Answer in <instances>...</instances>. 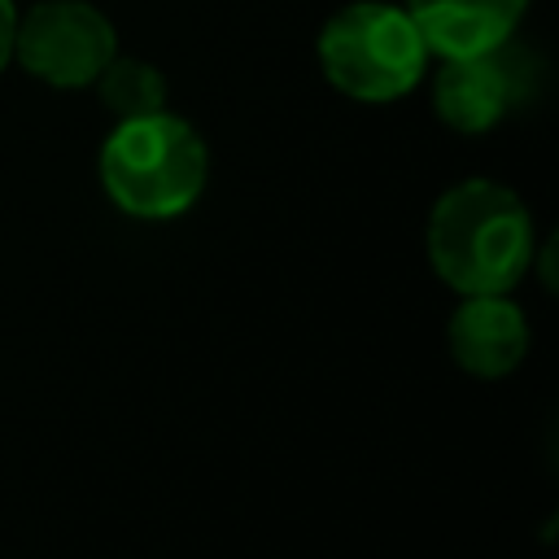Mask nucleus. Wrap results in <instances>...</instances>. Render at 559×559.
<instances>
[{
    "instance_id": "2",
    "label": "nucleus",
    "mask_w": 559,
    "mask_h": 559,
    "mask_svg": "<svg viewBox=\"0 0 559 559\" xmlns=\"http://www.w3.org/2000/svg\"><path fill=\"white\" fill-rule=\"evenodd\" d=\"M210 179V148L179 114L122 118L100 144L105 197L131 218H179L197 205Z\"/></svg>"
},
{
    "instance_id": "6",
    "label": "nucleus",
    "mask_w": 559,
    "mask_h": 559,
    "mask_svg": "<svg viewBox=\"0 0 559 559\" xmlns=\"http://www.w3.org/2000/svg\"><path fill=\"white\" fill-rule=\"evenodd\" d=\"M450 358L480 376L498 380L511 376L528 354V319L507 293H472L445 323Z\"/></svg>"
},
{
    "instance_id": "4",
    "label": "nucleus",
    "mask_w": 559,
    "mask_h": 559,
    "mask_svg": "<svg viewBox=\"0 0 559 559\" xmlns=\"http://www.w3.org/2000/svg\"><path fill=\"white\" fill-rule=\"evenodd\" d=\"M114 52L118 31L87 0H39L17 13L13 61L48 87H92Z\"/></svg>"
},
{
    "instance_id": "3",
    "label": "nucleus",
    "mask_w": 559,
    "mask_h": 559,
    "mask_svg": "<svg viewBox=\"0 0 559 559\" xmlns=\"http://www.w3.org/2000/svg\"><path fill=\"white\" fill-rule=\"evenodd\" d=\"M314 57L323 79L341 96L384 105L406 96L424 79L432 52L402 4L354 0L323 22L314 39Z\"/></svg>"
},
{
    "instance_id": "8",
    "label": "nucleus",
    "mask_w": 559,
    "mask_h": 559,
    "mask_svg": "<svg viewBox=\"0 0 559 559\" xmlns=\"http://www.w3.org/2000/svg\"><path fill=\"white\" fill-rule=\"evenodd\" d=\"M96 96L100 105L122 122V118H144V114H157L166 109V79L153 61L144 57H127V52H114L105 61V70L96 74Z\"/></svg>"
},
{
    "instance_id": "1",
    "label": "nucleus",
    "mask_w": 559,
    "mask_h": 559,
    "mask_svg": "<svg viewBox=\"0 0 559 559\" xmlns=\"http://www.w3.org/2000/svg\"><path fill=\"white\" fill-rule=\"evenodd\" d=\"M533 214L498 179L445 188L428 214V262L454 293H511L533 266Z\"/></svg>"
},
{
    "instance_id": "5",
    "label": "nucleus",
    "mask_w": 559,
    "mask_h": 559,
    "mask_svg": "<svg viewBox=\"0 0 559 559\" xmlns=\"http://www.w3.org/2000/svg\"><path fill=\"white\" fill-rule=\"evenodd\" d=\"M542 83L537 57L511 35L485 52L445 57L432 83V109L450 131L485 135L515 114Z\"/></svg>"
},
{
    "instance_id": "7",
    "label": "nucleus",
    "mask_w": 559,
    "mask_h": 559,
    "mask_svg": "<svg viewBox=\"0 0 559 559\" xmlns=\"http://www.w3.org/2000/svg\"><path fill=\"white\" fill-rule=\"evenodd\" d=\"M402 9L411 13L428 52L445 61L511 39L520 31L528 0H402Z\"/></svg>"
},
{
    "instance_id": "9",
    "label": "nucleus",
    "mask_w": 559,
    "mask_h": 559,
    "mask_svg": "<svg viewBox=\"0 0 559 559\" xmlns=\"http://www.w3.org/2000/svg\"><path fill=\"white\" fill-rule=\"evenodd\" d=\"M13 31H17V9L13 0H0V70L13 61Z\"/></svg>"
}]
</instances>
